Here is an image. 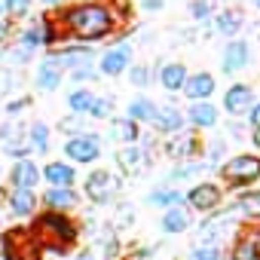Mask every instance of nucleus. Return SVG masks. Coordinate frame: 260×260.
Instances as JSON below:
<instances>
[{
    "instance_id": "1",
    "label": "nucleus",
    "mask_w": 260,
    "mask_h": 260,
    "mask_svg": "<svg viewBox=\"0 0 260 260\" xmlns=\"http://www.w3.org/2000/svg\"><path fill=\"white\" fill-rule=\"evenodd\" d=\"M61 25L68 28V34H71L74 40H80V43H95V40H104V37L113 31L116 19H113L110 7H104V4H77V7L64 10Z\"/></svg>"
},
{
    "instance_id": "2",
    "label": "nucleus",
    "mask_w": 260,
    "mask_h": 260,
    "mask_svg": "<svg viewBox=\"0 0 260 260\" xmlns=\"http://www.w3.org/2000/svg\"><path fill=\"white\" fill-rule=\"evenodd\" d=\"M31 239L34 245L52 251V254H64L74 242H77V226L64 217V214H55V211H46L34 220L31 226Z\"/></svg>"
},
{
    "instance_id": "3",
    "label": "nucleus",
    "mask_w": 260,
    "mask_h": 260,
    "mask_svg": "<svg viewBox=\"0 0 260 260\" xmlns=\"http://www.w3.org/2000/svg\"><path fill=\"white\" fill-rule=\"evenodd\" d=\"M220 178L230 187H251L254 181H260V156L254 153H239L233 159H226L220 166Z\"/></svg>"
},
{
    "instance_id": "4",
    "label": "nucleus",
    "mask_w": 260,
    "mask_h": 260,
    "mask_svg": "<svg viewBox=\"0 0 260 260\" xmlns=\"http://www.w3.org/2000/svg\"><path fill=\"white\" fill-rule=\"evenodd\" d=\"M239 220H242L239 208H236V205H230V208H220V211H214L211 217H205V220H202V226H199V233H202L205 245H214V242H217L223 233H230Z\"/></svg>"
},
{
    "instance_id": "5",
    "label": "nucleus",
    "mask_w": 260,
    "mask_h": 260,
    "mask_svg": "<svg viewBox=\"0 0 260 260\" xmlns=\"http://www.w3.org/2000/svg\"><path fill=\"white\" fill-rule=\"evenodd\" d=\"M184 202H187L193 211H205V214H211V211H217V208H220L223 193H220V187H217V184L205 181V184H196L193 190H187Z\"/></svg>"
},
{
    "instance_id": "6",
    "label": "nucleus",
    "mask_w": 260,
    "mask_h": 260,
    "mask_svg": "<svg viewBox=\"0 0 260 260\" xmlns=\"http://www.w3.org/2000/svg\"><path fill=\"white\" fill-rule=\"evenodd\" d=\"M166 153H169L172 159H178V162H193V159L202 153V141H199L196 132H178V135L169 138Z\"/></svg>"
},
{
    "instance_id": "7",
    "label": "nucleus",
    "mask_w": 260,
    "mask_h": 260,
    "mask_svg": "<svg viewBox=\"0 0 260 260\" xmlns=\"http://www.w3.org/2000/svg\"><path fill=\"white\" fill-rule=\"evenodd\" d=\"M116 190H119V181L110 175V172H92L89 178H86V196L95 202V205H104V202H110L113 196H116Z\"/></svg>"
},
{
    "instance_id": "8",
    "label": "nucleus",
    "mask_w": 260,
    "mask_h": 260,
    "mask_svg": "<svg viewBox=\"0 0 260 260\" xmlns=\"http://www.w3.org/2000/svg\"><path fill=\"white\" fill-rule=\"evenodd\" d=\"M34 254H37V245L31 239V230L19 226L4 239V257L7 260H34Z\"/></svg>"
},
{
    "instance_id": "9",
    "label": "nucleus",
    "mask_w": 260,
    "mask_h": 260,
    "mask_svg": "<svg viewBox=\"0 0 260 260\" xmlns=\"http://www.w3.org/2000/svg\"><path fill=\"white\" fill-rule=\"evenodd\" d=\"M64 156H71L74 162H95L101 156V138L98 135H77L64 144Z\"/></svg>"
},
{
    "instance_id": "10",
    "label": "nucleus",
    "mask_w": 260,
    "mask_h": 260,
    "mask_svg": "<svg viewBox=\"0 0 260 260\" xmlns=\"http://www.w3.org/2000/svg\"><path fill=\"white\" fill-rule=\"evenodd\" d=\"M248 64H251V46L245 40H239V37L230 40L226 49H223V55H220V71L223 74H239Z\"/></svg>"
},
{
    "instance_id": "11",
    "label": "nucleus",
    "mask_w": 260,
    "mask_h": 260,
    "mask_svg": "<svg viewBox=\"0 0 260 260\" xmlns=\"http://www.w3.org/2000/svg\"><path fill=\"white\" fill-rule=\"evenodd\" d=\"M254 104V89L245 86V83H233L226 92H223V110L230 116H245Z\"/></svg>"
},
{
    "instance_id": "12",
    "label": "nucleus",
    "mask_w": 260,
    "mask_h": 260,
    "mask_svg": "<svg viewBox=\"0 0 260 260\" xmlns=\"http://www.w3.org/2000/svg\"><path fill=\"white\" fill-rule=\"evenodd\" d=\"M0 138H4V147H7V153H10V156H16V162L31 156L28 135H25V128H22L19 122H7V125H4V132H0Z\"/></svg>"
},
{
    "instance_id": "13",
    "label": "nucleus",
    "mask_w": 260,
    "mask_h": 260,
    "mask_svg": "<svg viewBox=\"0 0 260 260\" xmlns=\"http://www.w3.org/2000/svg\"><path fill=\"white\" fill-rule=\"evenodd\" d=\"M128 64H132V46L128 43H119V46L107 49L98 61L101 74H107V77H119L122 71H128Z\"/></svg>"
},
{
    "instance_id": "14",
    "label": "nucleus",
    "mask_w": 260,
    "mask_h": 260,
    "mask_svg": "<svg viewBox=\"0 0 260 260\" xmlns=\"http://www.w3.org/2000/svg\"><path fill=\"white\" fill-rule=\"evenodd\" d=\"M214 89H217V83H214V77L208 74V71H199V74H193V77H187V83H184V95L196 104V101H208L211 95H214Z\"/></svg>"
},
{
    "instance_id": "15",
    "label": "nucleus",
    "mask_w": 260,
    "mask_h": 260,
    "mask_svg": "<svg viewBox=\"0 0 260 260\" xmlns=\"http://www.w3.org/2000/svg\"><path fill=\"white\" fill-rule=\"evenodd\" d=\"M37 181H40V169H37L31 159L13 162V169H10V184H13V190H34Z\"/></svg>"
},
{
    "instance_id": "16",
    "label": "nucleus",
    "mask_w": 260,
    "mask_h": 260,
    "mask_svg": "<svg viewBox=\"0 0 260 260\" xmlns=\"http://www.w3.org/2000/svg\"><path fill=\"white\" fill-rule=\"evenodd\" d=\"M153 125H156V132H162V135H178V132H184V113L175 104H162V107H156Z\"/></svg>"
},
{
    "instance_id": "17",
    "label": "nucleus",
    "mask_w": 260,
    "mask_h": 260,
    "mask_svg": "<svg viewBox=\"0 0 260 260\" xmlns=\"http://www.w3.org/2000/svg\"><path fill=\"white\" fill-rule=\"evenodd\" d=\"M43 202L49 205V211L64 214V211H71V208L80 205V196L74 193V187H49L46 196H43Z\"/></svg>"
},
{
    "instance_id": "18",
    "label": "nucleus",
    "mask_w": 260,
    "mask_h": 260,
    "mask_svg": "<svg viewBox=\"0 0 260 260\" xmlns=\"http://www.w3.org/2000/svg\"><path fill=\"white\" fill-rule=\"evenodd\" d=\"M116 166L122 169V175H138L147 166V153L138 150L135 144H125V147L116 150Z\"/></svg>"
},
{
    "instance_id": "19",
    "label": "nucleus",
    "mask_w": 260,
    "mask_h": 260,
    "mask_svg": "<svg viewBox=\"0 0 260 260\" xmlns=\"http://www.w3.org/2000/svg\"><path fill=\"white\" fill-rule=\"evenodd\" d=\"M187 68L181 64V61H166L162 68H159V86L166 89V92H181L184 89V83H187Z\"/></svg>"
},
{
    "instance_id": "20",
    "label": "nucleus",
    "mask_w": 260,
    "mask_h": 260,
    "mask_svg": "<svg viewBox=\"0 0 260 260\" xmlns=\"http://www.w3.org/2000/svg\"><path fill=\"white\" fill-rule=\"evenodd\" d=\"M61 68H58V61L49 55V58H43L40 61V68H37V89L40 92H55L58 89V83H61Z\"/></svg>"
},
{
    "instance_id": "21",
    "label": "nucleus",
    "mask_w": 260,
    "mask_h": 260,
    "mask_svg": "<svg viewBox=\"0 0 260 260\" xmlns=\"http://www.w3.org/2000/svg\"><path fill=\"white\" fill-rule=\"evenodd\" d=\"M242 25H245L242 10H220V13L214 16V28H217V34H220V37L236 40V34L242 31Z\"/></svg>"
},
{
    "instance_id": "22",
    "label": "nucleus",
    "mask_w": 260,
    "mask_h": 260,
    "mask_svg": "<svg viewBox=\"0 0 260 260\" xmlns=\"http://www.w3.org/2000/svg\"><path fill=\"white\" fill-rule=\"evenodd\" d=\"M187 119H190L196 128H214L217 119H220V113H217V107H214L211 101H196V104L187 110Z\"/></svg>"
},
{
    "instance_id": "23",
    "label": "nucleus",
    "mask_w": 260,
    "mask_h": 260,
    "mask_svg": "<svg viewBox=\"0 0 260 260\" xmlns=\"http://www.w3.org/2000/svg\"><path fill=\"white\" fill-rule=\"evenodd\" d=\"M43 178L52 184V187H74V181H77V172H74V166H68V162H49L46 169H43Z\"/></svg>"
},
{
    "instance_id": "24",
    "label": "nucleus",
    "mask_w": 260,
    "mask_h": 260,
    "mask_svg": "<svg viewBox=\"0 0 260 260\" xmlns=\"http://www.w3.org/2000/svg\"><path fill=\"white\" fill-rule=\"evenodd\" d=\"M34 208H37L34 190H13L10 193V211L16 217H28V214H34Z\"/></svg>"
},
{
    "instance_id": "25",
    "label": "nucleus",
    "mask_w": 260,
    "mask_h": 260,
    "mask_svg": "<svg viewBox=\"0 0 260 260\" xmlns=\"http://www.w3.org/2000/svg\"><path fill=\"white\" fill-rule=\"evenodd\" d=\"M147 205H159V208H181L184 205V196L178 193V190H172V187H156L150 196H147Z\"/></svg>"
},
{
    "instance_id": "26",
    "label": "nucleus",
    "mask_w": 260,
    "mask_h": 260,
    "mask_svg": "<svg viewBox=\"0 0 260 260\" xmlns=\"http://www.w3.org/2000/svg\"><path fill=\"white\" fill-rule=\"evenodd\" d=\"M233 260H260V239L254 233H245L233 248Z\"/></svg>"
},
{
    "instance_id": "27",
    "label": "nucleus",
    "mask_w": 260,
    "mask_h": 260,
    "mask_svg": "<svg viewBox=\"0 0 260 260\" xmlns=\"http://www.w3.org/2000/svg\"><path fill=\"white\" fill-rule=\"evenodd\" d=\"M138 122H132V119H113L110 122V138H116V141H125V144H135L138 141Z\"/></svg>"
},
{
    "instance_id": "28",
    "label": "nucleus",
    "mask_w": 260,
    "mask_h": 260,
    "mask_svg": "<svg viewBox=\"0 0 260 260\" xmlns=\"http://www.w3.org/2000/svg\"><path fill=\"white\" fill-rule=\"evenodd\" d=\"M214 166L211 162H202V159H193V162H184V166H178V169H172V175H169V181L175 184V181H187V178H199V175H205V172H211Z\"/></svg>"
},
{
    "instance_id": "29",
    "label": "nucleus",
    "mask_w": 260,
    "mask_h": 260,
    "mask_svg": "<svg viewBox=\"0 0 260 260\" xmlns=\"http://www.w3.org/2000/svg\"><path fill=\"white\" fill-rule=\"evenodd\" d=\"M190 226V214H187V208H169L166 214H162V233H184Z\"/></svg>"
},
{
    "instance_id": "30",
    "label": "nucleus",
    "mask_w": 260,
    "mask_h": 260,
    "mask_svg": "<svg viewBox=\"0 0 260 260\" xmlns=\"http://www.w3.org/2000/svg\"><path fill=\"white\" fill-rule=\"evenodd\" d=\"M156 107L159 104H153L150 98H135L132 104H128V119H132V122H153Z\"/></svg>"
},
{
    "instance_id": "31",
    "label": "nucleus",
    "mask_w": 260,
    "mask_h": 260,
    "mask_svg": "<svg viewBox=\"0 0 260 260\" xmlns=\"http://www.w3.org/2000/svg\"><path fill=\"white\" fill-rule=\"evenodd\" d=\"M236 208H239L242 217H254V220H260V190H245V193L239 196Z\"/></svg>"
},
{
    "instance_id": "32",
    "label": "nucleus",
    "mask_w": 260,
    "mask_h": 260,
    "mask_svg": "<svg viewBox=\"0 0 260 260\" xmlns=\"http://www.w3.org/2000/svg\"><path fill=\"white\" fill-rule=\"evenodd\" d=\"M28 144L37 153H46L49 150V125L46 122H31V128H28Z\"/></svg>"
},
{
    "instance_id": "33",
    "label": "nucleus",
    "mask_w": 260,
    "mask_h": 260,
    "mask_svg": "<svg viewBox=\"0 0 260 260\" xmlns=\"http://www.w3.org/2000/svg\"><path fill=\"white\" fill-rule=\"evenodd\" d=\"M92 101H95V95H92L89 89H74V92L68 95V107H71V113H74V116H83V113H89Z\"/></svg>"
},
{
    "instance_id": "34",
    "label": "nucleus",
    "mask_w": 260,
    "mask_h": 260,
    "mask_svg": "<svg viewBox=\"0 0 260 260\" xmlns=\"http://www.w3.org/2000/svg\"><path fill=\"white\" fill-rule=\"evenodd\" d=\"M28 10H31V0H4V13L10 19H22L28 16Z\"/></svg>"
},
{
    "instance_id": "35",
    "label": "nucleus",
    "mask_w": 260,
    "mask_h": 260,
    "mask_svg": "<svg viewBox=\"0 0 260 260\" xmlns=\"http://www.w3.org/2000/svg\"><path fill=\"white\" fill-rule=\"evenodd\" d=\"M211 0H190V16L196 19V22H208L211 19Z\"/></svg>"
},
{
    "instance_id": "36",
    "label": "nucleus",
    "mask_w": 260,
    "mask_h": 260,
    "mask_svg": "<svg viewBox=\"0 0 260 260\" xmlns=\"http://www.w3.org/2000/svg\"><path fill=\"white\" fill-rule=\"evenodd\" d=\"M31 55H34V49H31V46H25V43H19L16 49H10V52H7V61H10V64H28V61H31Z\"/></svg>"
},
{
    "instance_id": "37",
    "label": "nucleus",
    "mask_w": 260,
    "mask_h": 260,
    "mask_svg": "<svg viewBox=\"0 0 260 260\" xmlns=\"http://www.w3.org/2000/svg\"><path fill=\"white\" fill-rule=\"evenodd\" d=\"M110 113H113V101L110 98H95L92 107H89V116H95V119H107Z\"/></svg>"
},
{
    "instance_id": "38",
    "label": "nucleus",
    "mask_w": 260,
    "mask_h": 260,
    "mask_svg": "<svg viewBox=\"0 0 260 260\" xmlns=\"http://www.w3.org/2000/svg\"><path fill=\"white\" fill-rule=\"evenodd\" d=\"M190 260H220V248L217 245H199V248H193Z\"/></svg>"
},
{
    "instance_id": "39",
    "label": "nucleus",
    "mask_w": 260,
    "mask_h": 260,
    "mask_svg": "<svg viewBox=\"0 0 260 260\" xmlns=\"http://www.w3.org/2000/svg\"><path fill=\"white\" fill-rule=\"evenodd\" d=\"M128 80H132V86H147V83H150V68H147V64L128 68Z\"/></svg>"
},
{
    "instance_id": "40",
    "label": "nucleus",
    "mask_w": 260,
    "mask_h": 260,
    "mask_svg": "<svg viewBox=\"0 0 260 260\" xmlns=\"http://www.w3.org/2000/svg\"><path fill=\"white\" fill-rule=\"evenodd\" d=\"M58 132H64V135H74V138H77V132H83L80 116H64V119L58 122Z\"/></svg>"
},
{
    "instance_id": "41",
    "label": "nucleus",
    "mask_w": 260,
    "mask_h": 260,
    "mask_svg": "<svg viewBox=\"0 0 260 260\" xmlns=\"http://www.w3.org/2000/svg\"><path fill=\"white\" fill-rule=\"evenodd\" d=\"M16 86H19V77H16V74H10V71L0 74V92H10V89H16Z\"/></svg>"
},
{
    "instance_id": "42",
    "label": "nucleus",
    "mask_w": 260,
    "mask_h": 260,
    "mask_svg": "<svg viewBox=\"0 0 260 260\" xmlns=\"http://www.w3.org/2000/svg\"><path fill=\"white\" fill-rule=\"evenodd\" d=\"M28 104H31V98H28V95H25V98H16V101H10V104H7V113H10V116H16V113H22Z\"/></svg>"
},
{
    "instance_id": "43",
    "label": "nucleus",
    "mask_w": 260,
    "mask_h": 260,
    "mask_svg": "<svg viewBox=\"0 0 260 260\" xmlns=\"http://www.w3.org/2000/svg\"><path fill=\"white\" fill-rule=\"evenodd\" d=\"M220 153H223V141H211V144H208V162L217 166V162H220Z\"/></svg>"
},
{
    "instance_id": "44",
    "label": "nucleus",
    "mask_w": 260,
    "mask_h": 260,
    "mask_svg": "<svg viewBox=\"0 0 260 260\" xmlns=\"http://www.w3.org/2000/svg\"><path fill=\"white\" fill-rule=\"evenodd\" d=\"M116 251H119V242H116L113 236H107V239H104V257H107V260H113V257H116Z\"/></svg>"
},
{
    "instance_id": "45",
    "label": "nucleus",
    "mask_w": 260,
    "mask_h": 260,
    "mask_svg": "<svg viewBox=\"0 0 260 260\" xmlns=\"http://www.w3.org/2000/svg\"><path fill=\"white\" fill-rule=\"evenodd\" d=\"M92 77H95V68H92V64H89V68H77V71H74V80H77V83L92 80Z\"/></svg>"
},
{
    "instance_id": "46",
    "label": "nucleus",
    "mask_w": 260,
    "mask_h": 260,
    "mask_svg": "<svg viewBox=\"0 0 260 260\" xmlns=\"http://www.w3.org/2000/svg\"><path fill=\"white\" fill-rule=\"evenodd\" d=\"M248 122H251L254 128H260V101L251 104V110H248Z\"/></svg>"
},
{
    "instance_id": "47",
    "label": "nucleus",
    "mask_w": 260,
    "mask_h": 260,
    "mask_svg": "<svg viewBox=\"0 0 260 260\" xmlns=\"http://www.w3.org/2000/svg\"><path fill=\"white\" fill-rule=\"evenodd\" d=\"M162 7H166V0H144V10L147 13H159Z\"/></svg>"
},
{
    "instance_id": "48",
    "label": "nucleus",
    "mask_w": 260,
    "mask_h": 260,
    "mask_svg": "<svg viewBox=\"0 0 260 260\" xmlns=\"http://www.w3.org/2000/svg\"><path fill=\"white\" fill-rule=\"evenodd\" d=\"M7 37H10V22H7V19H0V43H4Z\"/></svg>"
},
{
    "instance_id": "49",
    "label": "nucleus",
    "mask_w": 260,
    "mask_h": 260,
    "mask_svg": "<svg viewBox=\"0 0 260 260\" xmlns=\"http://www.w3.org/2000/svg\"><path fill=\"white\" fill-rule=\"evenodd\" d=\"M230 132H233V138H242V122H230Z\"/></svg>"
},
{
    "instance_id": "50",
    "label": "nucleus",
    "mask_w": 260,
    "mask_h": 260,
    "mask_svg": "<svg viewBox=\"0 0 260 260\" xmlns=\"http://www.w3.org/2000/svg\"><path fill=\"white\" fill-rule=\"evenodd\" d=\"M251 141H254V147L260 150V128H254V132H251Z\"/></svg>"
},
{
    "instance_id": "51",
    "label": "nucleus",
    "mask_w": 260,
    "mask_h": 260,
    "mask_svg": "<svg viewBox=\"0 0 260 260\" xmlns=\"http://www.w3.org/2000/svg\"><path fill=\"white\" fill-rule=\"evenodd\" d=\"M74 260H95V257H92V254H89V251H86V254H77V257H74Z\"/></svg>"
},
{
    "instance_id": "52",
    "label": "nucleus",
    "mask_w": 260,
    "mask_h": 260,
    "mask_svg": "<svg viewBox=\"0 0 260 260\" xmlns=\"http://www.w3.org/2000/svg\"><path fill=\"white\" fill-rule=\"evenodd\" d=\"M40 4H46V7H58L61 0H40Z\"/></svg>"
},
{
    "instance_id": "53",
    "label": "nucleus",
    "mask_w": 260,
    "mask_h": 260,
    "mask_svg": "<svg viewBox=\"0 0 260 260\" xmlns=\"http://www.w3.org/2000/svg\"><path fill=\"white\" fill-rule=\"evenodd\" d=\"M251 31H254V34H257V40H260V22H254V25H251Z\"/></svg>"
},
{
    "instance_id": "54",
    "label": "nucleus",
    "mask_w": 260,
    "mask_h": 260,
    "mask_svg": "<svg viewBox=\"0 0 260 260\" xmlns=\"http://www.w3.org/2000/svg\"><path fill=\"white\" fill-rule=\"evenodd\" d=\"M254 7H257V10H260V0H254Z\"/></svg>"
}]
</instances>
